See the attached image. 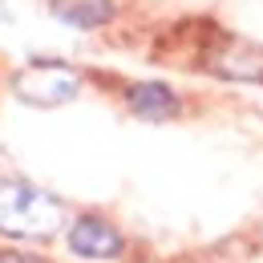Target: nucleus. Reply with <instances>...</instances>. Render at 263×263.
I'll return each instance as SVG.
<instances>
[{
	"instance_id": "f257e3e1",
	"label": "nucleus",
	"mask_w": 263,
	"mask_h": 263,
	"mask_svg": "<svg viewBox=\"0 0 263 263\" xmlns=\"http://www.w3.org/2000/svg\"><path fill=\"white\" fill-rule=\"evenodd\" d=\"M65 227V202L33 182H0V235L12 239H53Z\"/></svg>"
},
{
	"instance_id": "f03ea898",
	"label": "nucleus",
	"mask_w": 263,
	"mask_h": 263,
	"mask_svg": "<svg viewBox=\"0 0 263 263\" xmlns=\"http://www.w3.org/2000/svg\"><path fill=\"white\" fill-rule=\"evenodd\" d=\"M12 93L33 109H57L81 93V73L65 61H33L12 77Z\"/></svg>"
},
{
	"instance_id": "7ed1b4c3",
	"label": "nucleus",
	"mask_w": 263,
	"mask_h": 263,
	"mask_svg": "<svg viewBox=\"0 0 263 263\" xmlns=\"http://www.w3.org/2000/svg\"><path fill=\"white\" fill-rule=\"evenodd\" d=\"M65 243H69V251L81 255V259H118L126 251L122 231L114 227L109 219H101V215H77L65 231Z\"/></svg>"
},
{
	"instance_id": "20e7f679",
	"label": "nucleus",
	"mask_w": 263,
	"mask_h": 263,
	"mask_svg": "<svg viewBox=\"0 0 263 263\" xmlns=\"http://www.w3.org/2000/svg\"><path fill=\"white\" fill-rule=\"evenodd\" d=\"M126 105L142 122H170L182 109L178 93L170 85H162V81H134V85H126Z\"/></svg>"
},
{
	"instance_id": "39448f33",
	"label": "nucleus",
	"mask_w": 263,
	"mask_h": 263,
	"mask_svg": "<svg viewBox=\"0 0 263 263\" xmlns=\"http://www.w3.org/2000/svg\"><path fill=\"white\" fill-rule=\"evenodd\" d=\"M211 65L227 81H263V45H251V41L223 45Z\"/></svg>"
},
{
	"instance_id": "423d86ee",
	"label": "nucleus",
	"mask_w": 263,
	"mask_h": 263,
	"mask_svg": "<svg viewBox=\"0 0 263 263\" xmlns=\"http://www.w3.org/2000/svg\"><path fill=\"white\" fill-rule=\"evenodd\" d=\"M49 8L69 29H101L114 21V0H49Z\"/></svg>"
},
{
	"instance_id": "0eeeda50",
	"label": "nucleus",
	"mask_w": 263,
	"mask_h": 263,
	"mask_svg": "<svg viewBox=\"0 0 263 263\" xmlns=\"http://www.w3.org/2000/svg\"><path fill=\"white\" fill-rule=\"evenodd\" d=\"M0 263H45L36 255H25V251H0Z\"/></svg>"
}]
</instances>
